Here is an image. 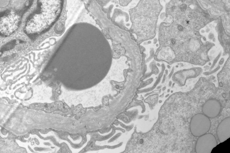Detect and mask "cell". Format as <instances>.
<instances>
[{
  "label": "cell",
  "mask_w": 230,
  "mask_h": 153,
  "mask_svg": "<svg viewBox=\"0 0 230 153\" xmlns=\"http://www.w3.org/2000/svg\"><path fill=\"white\" fill-rule=\"evenodd\" d=\"M162 9L159 0H141L136 6L130 10L132 23L130 31L136 35L138 42L154 37Z\"/></svg>",
  "instance_id": "1"
},
{
  "label": "cell",
  "mask_w": 230,
  "mask_h": 153,
  "mask_svg": "<svg viewBox=\"0 0 230 153\" xmlns=\"http://www.w3.org/2000/svg\"><path fill=\"white\" fill-rule=\"evenodd\" d=\"M211 122L209 118L204 114L198 113L192 118L190 128L192 134L196 137L206 133L209 130Z\"/></svg>",
  "instance_id": "2"
},
{
  "label": "cell",
  "mask_w": 230,
  "mask_h": 153,
  "mask_svg": "<svg viewBox=\"0 0 230 153\" xmlns=\"http://www.w3.org/2000/svg\"><path fill=\"white\" fill-rule=\"evenodd\" d=\"M217 144L216 138L212 134L206 133L198 138L195 144V151L197 153H210Z\"/></svg>",
  "instance_id": "3"
},
{
  "label": "cell",
  "mask_w": 230,
  "mask_h": 153,
  "mask_svg": "<svg viewBox=\"0 0 230 153\" xmlns=\"http://www.w3.org/2000/svg\"><path fill=\"white\" fill-rule=\"evenodd\" d=\"M221 109L219 102L214 99L209 100L206 102L202 108L204 114L208 118H214L219 114Z\"/></svg>",
  "instance_id": "4"
},
{
  "label": "cell",
  "mask_w": 230,
  "mask_h": 153,
  "mask_svg": "<svg viewBox=\"0 0 230 153\" xmlns=\"http://www.w3.org/2000/svg\"><path fill=\"white\" fill-rule=\"evenodd\" d=\"M216 134L220 143H222L230 137V117L223 119L219 124L216 129Z\"/></svg>",
  "instance_id": "5"
},
{
  "label": "cell",
  "mask_w": 230,
  "mask_h": 153,
  "mask_svg": "<svg viewBox=\"0 0 230 153\" xmlns=\"http://www.w3.org/2000/svg\"><path fill=\"white\" fill-rule=\"evenodd\" d=\"M120 3L122 6H126L131 1L130 0H121L120 1Z\"/></svg>",
  "instance_id": "6"
},
{
  "label": "cell",
  "mask_w": 230,
  "mask_h": 153,
  "mask_svg": "<svg viewBox=\"0 0 230 153\" xmlns=\"http://www.w3.org/2000/svg\"><path fill=\"white\" fill-rule=\"evenodd\" d=\"M223 60H223V59H221V60L219 62V63L221 65V64H222V63H223V61H224Z\"/></svg>",
  "instance_id": "7"
}]
</instances>
